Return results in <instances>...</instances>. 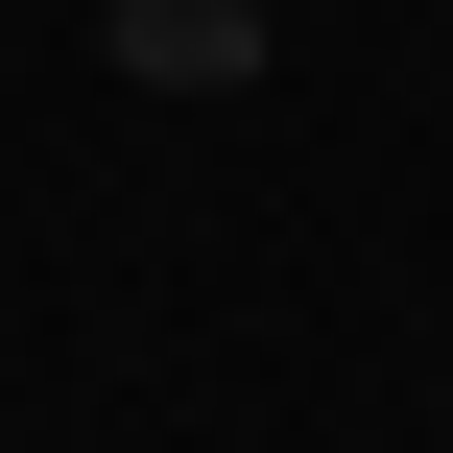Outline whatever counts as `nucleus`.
I'll use <instances>...</instances> for the list:
<instances>
[{
    "instance_id": "nucleus-1",
    "label": "nucleus",
    "mask_w": 453,
    "mask_h": 453,
    "mask_svg": "<svg viewBox=\"0 0 453 453\" xmlns=\"http://www.w3.org/2000/svg\"><path fill=\"white\" fill-rule=\"evenodd\" d=\"M119 72H167V96H239V72H263V0H119Z\"/></svg>"
}]
</instances>
